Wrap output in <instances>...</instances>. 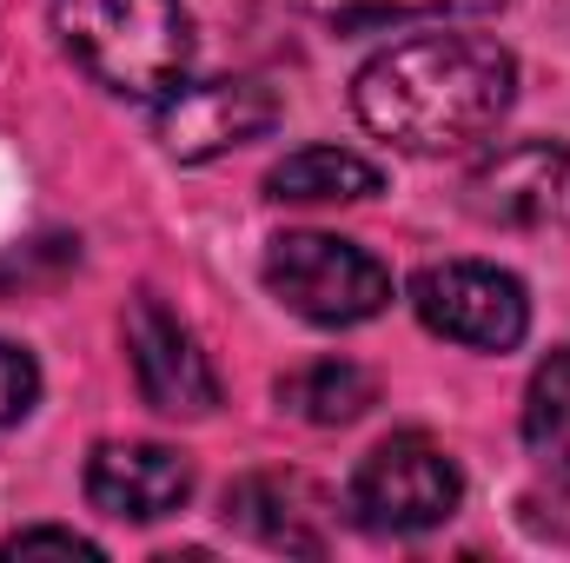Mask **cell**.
<instances>
[{"instance_id":"3","label":"cell","mask_w":570,"mask_h":563,"mask_svg":"<svg viewBox=\"0 0 570 563\" xmlns=\"http://www.w3.org/2000/svg\"><path fill=\"white\" fill-rule=\"evenodd\" d=\"M266 285L305 325H365L392 305L385 259L332 233H279L266 246Z\"/></svg>"},{"instance_id":"11","label":"cell","mask_w":570,"mask_h":563,"mask_svg":"<svg viewBox=\"0 0 570 563\" xmlns=\"http://www.w3.org/2000/svg\"><path fill=\"white\" fill-rule=\"evenodd\" d=\"M379 186H385L379 166L345 152V146H298V152H285L279 166L266 172V192L292 199V206H332V199L345 206V199H372Z\"/></svg>"},{"instance_id":"4","label":"cell","mask_w":570,"mask_h":563,"mask_svg":"<svg viewBox=\"0 0 570 563\" xmlns=\"http://www.w3.org/2000/svg\"><path fill=\"white\" fill-rule=\"evenodd\" d=\"M458 504H464V477H458L451 451L419 431L385 437L352 471V517L372 537H425L438 524H451Z\"/></svg>"},{"instance_id":"16","label":"cell","mask_w":570,"mask_h":563,"mask_svg":"<svg viewBox=\"0 0 570 563\" xmlns=\"http://www.w3.org/2000/svg\"><path fill=\"white\" fill-rule=\"evenodd\" d=\"M33 551H60V557H100V544L73 537V531H13L7 557H33Z\"/></svg>"},{"instance_id":"5","label":"cell","mask_w":570,"mask_h":563,"mask_svg":"<svg viewBox=\"0 0 570 563\" xmlns=\"http://www.w3.org/2000/svg\"><path fill=\"white\" fill-rule=\"evenodd\" d=\"M412 312L425 318V332L464 345V352H511L531 332V298L524 285L498 266L478 259H444L412 279Z\"/></svg>"},{"instance_id":"9","label":"cell","mask_w":570,"mask_h":563,"mask_svg":"<svg viewBox=\"0 0 570 563\" xmlns=\"http://www.w3.org/2000/svg\"><path fill=\"white\" fill-rule=\"evenodd\" d=\"M193 497V464L173 444H100L87 457V504L127 524H159Z\"/></svg>"},{"instance_id":"7","label":"cell","mask_w":570,"mask_h":563,"mask_svg":"<svg viewBox=\"0 0 570 563\" xmlns=\"http://www.w3.org/2000/svg\"><path fill=\"white\" fill-rule=\"evenodd\" d=\"M279 127V100L259 80H179L173 93H159L153 134L173 159H219L246 140H266Z\"/></svg>"},{"instance_id":"14","label":"cell","mask_w":570,"mask_h":563,"mask_svg":"<svg viewBox=\"0 0 570 563\" xmlns=\"http://www.w3.org/2000/svg\"><path fill=\"white\" fill-rule=\"evenodd\" d=\"M504 0H305V13H318L338 33H365V27H405V20H471L491 13Z\"/></svg>"},{"instance_id":"12","label":"cell","mask_w":570,"mask_h":563,"mask_svg":"<svg viewBox=\"0 0 570 563\" xmlns=\"http://www.w3.org/2000/svg\"><path fill=\"white\" fill-rule=\"evenodd\" d=\"M372 398H379V385L352 358H318V365H298L279 378V405L305 424H352Z\"/></svg>"},{"instance_id":"15","label":"cell","mask_w":570,"mask_h":563,"mask_svg":"<svg viewBox=\"0 0 570 563\" xmlns=\"http://www.w3.org/2000/svg\"><path fill=\"white\" fill-rule=\"evenodd\" d=\"M33 398H40V365H33L20 345H7V338H0V431L27 418V412H33Z\"/></svg>"},{"instance_id":"8","label":"cell","mask_w":570,"mask_h":563,"mask_svg":"<svg viewBox=\"0 0 570 563\" xmlns=\"http://www.w3.org/2000/svg\"><path fill=\"white\" fill-rule=\"evenodd\" d=\"M127 365H134L140 398L166 418H206L219 405V378H213L193 325L179 312H166L153 292L127 305Z\"/></svg>"},{"instance_id":"13","label":"cell","mask_w":570,"mask_h":563,"mask_svg":"<svg viewBox=\"0 0 570 563\" xmlns=\"http://www.w3.org/2000/svg\"><path fill=\"white\" fill-rule=\"evenodd\" d=\"M524 444L551 471H570V345H558L524 385Z\"/></svg>"},{"instance_id":"2","label":"cell","mask_w":570,"mask_h":563,"mask_svg":"<svg viewBox=\"0 0 570 563\" xmlns=\"http://www.w3.org/2000/svg\"><path fill=\"white\" fill-rule=\"evenodd\" d=\"M53 33L120 100H159L193 67V13L179 0H53Z\"/></svg>"},{"instance_id":"6","label":"cell","mask_w":570,"mask_h":563,"mask_svg":"<svg viewBox=\"0 0 570 563\" xmlns=\"http://www.w3.org/2000/svg\"><path fill=\"white\" fill-rule=\"evenodd\" d=\"M464 206H471L484 226L564 233L570 226V146H558V140L491 146V152L464 172Z\"/></svg>"},{"instance_id":"10","label":"cell","mask_w":570,"mask_h":563,"mask_svg":"<svg viewBox=\"0 0 570 563\" xmlns=\"http://www.w3.org/2000/svg\"><path fill=\"white\" fill-rule=\"evenodd\" d=\"M318 491L305 477H279V471H259V477H239L226 491V524H239L246 537L273 544V551H325V531H318Z\"/></svg>"},{"instance_id":"1","label":"cell","mask_w":570,"mask_h":563,"mask_svg":"<svg viewBox=\"0 0 570 563\" xmlns=\"http://www.w3.org/2000/svg\"><path fill=\"white\" fill-rule=\"evenodd\" d=\"M511 100H518V60L484 33L392 40L352 80L358 120L419 159H444V152L491 140Z\"/></svg>"}]
</instances>
